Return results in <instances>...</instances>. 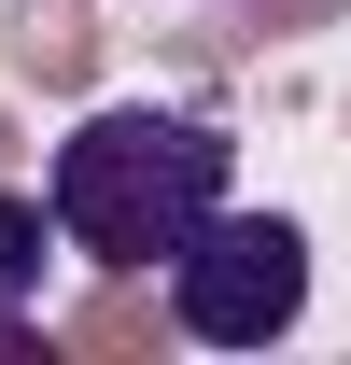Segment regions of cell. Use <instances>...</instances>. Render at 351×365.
Returning <instances> with one entry per match:
<instances>
[{"instance_id":"1","label":"cell","mask_w":351,"mask_h":365,"mask_svg":"<svg viewBox=\"0 0 351 365\" xmlns=\"http://www.w3.org/2000/svg\"><path fill=\"white\" fill-rule=\"evenodd\" d=\"M225 182H239V140L211 113H85V127L56 140L43 169V225L85 253V267H169L183 239L225 211Z\"/></svg>"},{"instance_id":"2","label":"cell","mask_w":351,"mask_h":365,"mask_svg":"<svg viewBox=\"0 0 351 365\" xmlns=\"http://www.w3.org/2000/svg\"><path fill=\"white\" fill-rule=\"evenodd\" d=\"M295 309H309V225L295 211H239L225 197L169 253V323L197 351H267V337H295Z\"/></svg>"},{"instance_id":"3","label":"cell","mask_w":351,"mask_h":365,"mask_svg":"<svg viewBox=\"0 0 351 365\" xmlns=\"http://www.w3.org/2000/svg\"><path fill=\"white\" fill-rule=\"evenodd\" d=\"M43 281V197H0V309Z\"/></svg>"},{"instance_id":"4","label":"cell","mask_w":351,"mask_h":365,"mask_svg":"<svg viewBox=\"0 0 351 365\" xmlns=\"http://www.w3.org/2000/svg\"><path fill=\"white\" fill-rule=\"evenodd\" d=\"M14 56L71 71V56H85V14H71V0H14Z\"/></svg>"}]
</instances>
